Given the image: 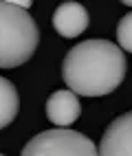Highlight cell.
<instances>
[{"label":"cell","mask_w":132,"mask_h":156,"mask_svg":"<svg viewBox=\"0 0 132 156\" xmlns=\"http://www.w3.org/2000/svg\"><path fill=\"white\" fill-rule=\"evenodd\" d=\"M99 156H132V110L106 128L99 143Z\"/></svg>","instance_id":"cell-4"},{"label":"cell","mask_w":132,"mask_h":156,"mask_svg":"<svg viewBox=\"0 0 132 156\" xmlns=\"http://www.w3.org/2000/svg\"><path fill=\"white\" fill-rule=\"evenodd\" d=\"M126 66L121 46L108 40H86L66 53L62 62V77L75 95L104 97L121 86Z\"/></svg>","instance_id":"cell-1"},{"label":"cell","mask_w":132,"mask_h":156,"mask_svg":"<svg viewBox=\"0 0 132 156\" xmlns=\"http://www.w3.org/2000/svg\"><path fill=\"white\" fill-rule=\"evenodd\" d=\"M82 106L73 90H55L46 99V117L57 128H68L79 119Z\"/></svg>","instance_id":"cell-5"},{"label":"cell","mask_w":132,"mask_h":156,"mask_svg":"<svg viewBox=\"0 0 132 156\" xmlns=\"http://www.w3.org/2000/svg\"><path fill=\"white\" fill-rule=\"evenodd\" d=\"M20 110V97L18 90L9 79L0 77V130L11 126Z\"/></svg>","instance_id":"cell-7"},{"label":"cell","mask_w":132,"mask_h":156,"mask_svg":"<svg viewBox=\"0 0 132 156\" xmlns=\"http://www.w3.org/2000/svg\"><path fill=\"white\" fill-rule=\"evenodd\" d=\"M123 5H128V7H132V0H121Z\"/></svg>","instance_id":"cell-10"},{"label":"cell","mask_w":132,"mask_h":156,"mask_svg":"<svg viewBox=\"0 0 132 156\" xmlns=\"http://www.w3.org/2000/svg\"><path fill=\"white\" fill-rule=\"evenodd\" d=\"M9 2L16 5V7H22V9H27V11H29V7H31L33 0H9Z\"/></svg>","instance_id":"cell-9"},{"label":"cell","mask_w":132,"mask_h":156,"mask_svg":"<svg viewBox=\"0 0 132 156\" xmlns=\"http://www.w3.org/2000/svg\"><path fill=\"white\" fill-rule=\"evenodd\" d=\"M117 40H119L121 51L132 53V11L126 13L123 18L119 20V24H117Z\"/></svg>","instance_id":"cell-8"},{"label":"cell","mask_w":132,"mask_h":156,"mask_svg":"<svg viewBox=\"0 0 132 156\" xmlns=\"http://www.w3.org/2000/svg\"><path fill=\"white\" fill-rule=\"evenodd\" d=\"M20 156H99V147L82 132L55 128L35 134Z\"/></svg>","instance_id":"cell-3"},{"label":"cell","mask_w":132,"mask_h":156,"mask_svg":"<svg viewBox=\"0 0 132 156\" xmlns=\"http://www.w3.org/2000/svg\"><path fill=\"white\" fill-rule=\"evenodd\" d=\"M0 156H5V154H0Z\"/></svg>","instance_id":"cell-11"},{"label":"cell","mask_w":132,"mask_h":156,"mask_svg":"<svg viewBox=\"0 0 132 156\" xmlns=\"http://www.w3.org/2000/svg\"><path fill=\"white\" fill-rule=\"evenodd\" d=\"M40 31L33 16L22 7L0 0V68H16L33 57Z\"/></svg>","instance_id":"cell-2"},{"label":"cell","mask_w":132,"mask_h":156,"mask_svg":"<svg viewBox=\"0 0 132 156\" xmlns=\"http://www.w3.org/2000/svg\"><path fill=\"white\" fill-rule=\"evenodd\" d=\"M88 22H90V18H88L86 7L79 5V2H73V0L62 2L53 13V27L62 37L82 35L88 29Z\"/></svg>","instance_id":"cell-6"}]
</instances>
